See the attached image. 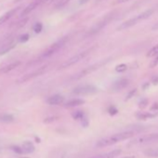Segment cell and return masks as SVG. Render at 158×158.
Masks as SVG:
<instances>
[{
    "label": "cell",
    "mask_w": 158,
    "mask_h": 158,
    "mask_svg": "<svg viewBox=\"0 0 158 158\" xmlns=\"http://www.w3.org/2000/svg\"><path fill=\"white\" fill-rule=\"evenodd\" d=\"M11 149L13 150V151L16 153V154H22L24 153H22V150H21V146H18V145H13V146H11Z\"/></svg>",
    "instance_id": "23"
},
{
    "label": "cell",
    "mask_w": 158,
    "mask_h": 158,
    "mask_svg": "<svg viewBox=\"0 0 158 158\" xmlns=\"http://www.w3.org/2000/svg\"><path fill=\"white\" fill-rule=\"evenodd\" d=\"M127 70V65L126 64H119L115 67V71L118 73H123Z\"/></svg>",
    "instance_id": "21"
},
{
    "label": "cell",
    "mask_w": 158,
    "mask_h": 158,
    "mask_svg": "<svg viewBox=\"0 0 158 158\" xmlns=\"http://www.w3.org/2000/svg\"><path fill=\"white\" fill-rule=\"evenodd\" d=\"M144 154H145V155H147L149 157L157 158L158 157V147L148 149V150H146V151H144Z\"/></svg>",
    "instance_id": "16"
},
{
    "label": "cell",
    "mask_w": 158,
    "mask_h": 158,
    "mask_svg": "<svg viewBox=\"0 0 158 158\" xmlns=\"http://www.w3.org/2000/svg\"><path fill=\"white\" fill-rule=\"evenodd\" d=\"M19 64H20V62H13V63H11V64H10V65L6 66L5 68H3V69L1 70V72L4 73H9V72H10V71H12L14 68H16V67H17Z\"/></svg>",
    "instance_id": "17"
},
{
    "label": "cell",
    "mask_w": 158,
    "mask_h": 158,
    "mask_svg": "<svg viewBox=\"0 0 158 158\" xmlns=\"http://www.w3.org/2000/svg\"><path fill=\"white\" fill-rule=\"evenodd\" d=\"M73 117L74 119H83L84 118V114H83L82 112L78 111V112H74V114H73Z\"/></svg>",
    "instance_id": "22"
},
{
    "label": "cell",
    "mask_w": 158,
    "mask_h": 158,
    "mask_svg": "<svg viewBox=\"0 0 158 158\" xmlns=\"http://www.w3.org/2000/svg\"><path fill=\"white\" fill-rule=\"evenodd\" d=\"M18 9H13L10 11H7V13H5L4 15H2L1 17H0V24H3L4 22H6L7 20H10L12 16H14V14L17 12Z\"/></svg>",
    "instance_id": "12"
},
{
    "label": "cell",
    "mask_w": 158,
    "mask_h": 158,
    "mask_svg": "<svg viewBox=\"0 0 158 158\" xmlns=\"http://www.w3.org/2000/svg\"><path fill=\"white\" fill-rule=\"evenodd\" d=\"M147 103H148L147 100H143V101H142L140 102V107H142V108L145 107V105H146Z\"/></svg>",
    "instance_id": "28"
},
{
    "label": "cell",
    "mask_w": 158,
    "mask_h": 158,
    "mask_svg": "<svg viewBox=\"0 0 158 158\" xmlns=\"http://www.w3.org/2000/svg\"><path fill=\"white\" fill-rule=\"evenodd\" d=\"M156 55H158V44H156L155 46H154L151 49L147 52V57L148 58H152V57L156 56Z\"/></svg>",
    "instance_id": "19"
},
{
    "label": "cell",
    "mask_w": 158,
    "mask_h": 158,
    "mask_svg": "<svg viewBox=\"0 0 158 158\" xmlns=\"http://www.w3.org/2000/svg\"><path fill=\"white\" fill-rule=\"evenodd\" d=\"M158 64V55H156V58L154 59V61H153L150 64V68H153V67H155Z\"/></svg>",
    "instance_id": "25"
},
{
    "label": "cell",
    "mask_w": 158,
    "mask_h": 158,
    "mask_svg": "<svg viewBox=\"0 0 158 158\" xmlns=\"http://www.w3.org/2000/svg\"><path fill=\"white\" fill-rule=\"evenodd\" d=\"M64 43H65V40L62 39L61 41H59L55 44H53L52 46H50L46 51H45V53L43 54V57L44 58H48V57H50L53 54H55L57 51H59L61 49L63 46H64Z\"/></svg>",
    "instance_id": "6"
},
{
    "label": "cell",
    "mask_w": 158,
    "mask_h": 158,
    "mask_svg": "<svg viewBox=\"0 0 158 158\" xmlns=\"http://www.w3.org/2000/svg\"><path fill=\"white\" fill-rule=\"evenodd\" d=\"M15 45H16V43H15L13 40H11L10 42H9L7 44L4 45V46L2 47V49L0 50V53H1V54H4V53H6V52L10 51L11 49H13V48L15 47Z\"/></svg>",
    "instance_id": "15"
},
{
    "label": "cell",
    "mask_w": 158,
    "mask_h": 158,
    "mask_svg": "<svg viewBox=\"0 0 158 158\" xmlns=\"http://www.w3.org/2000/svg\"><path fill=\"white\" fill-rule=\"evenodd\" d=\"M88 52H89V51L87 50V51H84V52H80V53H77L76 55H74L73 57H72L71 59H69L67 62H65L62 65V68H66V67H69V66L73 65L74 63H77L78 62H80L81 60H83V59H84V58L88 54Z\"/></svg>",
    "instance_id": "5"
},
{
    "label": "cell",
    "mask_w": 158,
    "mask_h": 158,
    "mask_svg": "<svg viewBox=\"0 0 158 158\" xmlns=\"http://www.w3.org/2000/svg\"><path fill=\"white\" fill-rule=\"evenodd\" d=\"M121 153H122L121 150L117 149V150H114V151H111V152H108V153H104V154H99V155L93 156L91 158H115Z\"/></svg>",
    "instance_id": "9"
},
{
    "label": "cell",
    "mask_w": 158,
    "mask_h": 158,
    "mask_svg": "<svg viewBox=\"0 0 158 158\" xmlns=\"http://www.w3.org/2000/svg\"><path fill=\"white\" fill-rule=\"evenodd\" d=\"M129 85V79H120L118 81H116L114 85H112V89L115 90V91H119V90H122L124 88H126L127 86Z\"/></svg>",
    "instance_id": "8"
},
{
    "label": "cell",
    "mask_w": 158,
    "mask_h": 158,
    "mask_svg": "<svg viewBox=\"0 0 158 158\" xmlns=\"http://www.w3.org/2000/svg\"><path fill=\"white\" fill-rule=\"evenodd\" d=\"M112 109H114V110H112V108L110 109V114H111V115H115V114H116V112H117V110H115V108H112Z\"/></svg>",
    "instance_id": "31"
},
{
    "label": "cell",
    "mask_w": 158,
    "mask_h": 158,
    "mask_svg": "<svg viewBox=\"0 0 158 158\" xmlns=\"http://www.w3.org/2000/svg\"><path fill=\"white\" fill-rule=\"evenodd\" d=\"M152 82H153V84H154V85H158V76H154V77L153 78Z\"/></svg>",
    "instance_id": "27"
},
{
    "label": "cell",
    "mask_w": 158,
    "mask_h": 158,
    "mask_svg": "<svg viewBox=\"0 0 158 158\" xmlns=\"http://www.w3.org/2000/svg\"><path fill=\"white\" fill-rule=\"evenodd\" d=\"M88 1H89V0H79V3L80 4H86Z\"/></svg>",
    "instance_id": "32"
},
{
    "label": "cell",
    "mask_w": 158,
    "mask_h": 158,
    "mask_svg": "<svg viewBox=\"0 0 158 158\" xmlns=\"http://www.w3.org/2000/svg\"><path fill=\"white\" fill-rule=\"evenodd\" d=\"M152 30H153V31H157V30H158V22H156V24L152 27Z\"/></svg>",
    "instance_id": "30"
},
{
    "label": "cell",
    "mask_w": 158,
    "mask_h": 158,
    "mask_svg": "<svg viewBox=\"0 0 158 158\" xmlns=\"http://www.w3.org/2000/svg\"><path fill=\"white\" fill-rule=\"evenodd\" d=\"M122 158H136L134 155H127V156H124Z\"/></svg>",
    "instance_id": "34"
},
{
    "label": "cell",
    "mask_w": 158,
    "mask_h": 158,
    "mask_svg": "<svg viewBox=\"0 0 158 158\" xmlns=\"http://www.w3.org/2000/svg\"><path fill=\"white\" fill-rule=\"evenodd\" d=\"M108 21H109V20H103L102 21L99 22V24H97L95 26H93V28L91 29L90 33H91V34H95L97 32H99L101 29H102L105 25L108 24Z\"/></svg>",
    "instance_id": "14"
},
{
    "label": "cell",
    "mask_w": 158,
    "mask_h": 158,
    "mask_svg": "<svg viewBox=\"0 0 158 158\" xmlns=\"http://www.w3.org/2000/svg\"><path fill=\"white\" fill-rule=\"evenodd\" d=\"M84 101L83 100H80V99H73V100H71L69 101H67L65 103V106L66 107H76V106H79V105H82L84 104Z\"/></svg>",
    "instance_id": "13"
},
{
    "label": "cell",
    "mask_w": 158,
    "mask_h": 158,
    "mask_svg": "<svg viewBox=\"0 0 158 158\" xmlns=\"http://www.w3.org/2000/svg\"><path fill=\"white\" fill-rule=\"evenodd\" d=\"M154 13V10H147L146 11H143L142 13L137 15V16H135L134 18L132 19H129V20H127L126 21H124L123 24L120 25L117 30H119V31H121V30H126V29H129L134 25H136L138 24L139 22L142 21H144L148 18H150L152 16V14Z\"/></svg>",
    "instance_id": "2"
},
{
    "label": "cell",
    "mask_w": 158,
    "mask_h": 158,
    "mask_svg": "<svg viewBox=\"0 0 158 158\" xmlns=\"http://www.w3.org/2000/svg\"><path fill=\"white\" fill-rule=\"evenodd\" d=\"M21 148L22 153L24 154H32V153L35 152V147L34 143L31 141H24V143L21 144Z\"/></svg>",
    "instance_id": "10"
},
{
    "label": "cell",
    "mask_w": 158,
    "mask_h": 158,
    "mask_svg": "<svg viewBox=\"0 0 158 158\" xmlns=\"http://www.w3.org/2000/svg\"><path fill=\"white\" fill-rule=\"evenodd\" d=\"M13 120H14V117L11 115L6 114V115H0V121L3 122V123H10V122L13 121Z\"/></svg>",
    "instance_id": "18"
},
{
    "label": "cell",
    "mask_w": 158,
    "mask_h": 158,
    "mask_svg": "<svg viewBox=\"0 0 158 158\" xmlns=\"http://www.w3.org/2000/svg\"><path fill=\"white\" fill-rule=\"evenodd\" d=\"M42 28H43L42 24H40V22H37V24H35L34 26V31L35 33H40L42 31Z\"/></svg>",
    "instance_id": "24"
},
{
    "label": "cell",
    "mask_w": 158,
    "mask_h": 158,
    "mask_svg": "<svg viewBox=\"0 0 158 158\" xmlns=\"http://www.w3.org/2000/svg\"><path fill=\"white\" fill-rule=\"evenodd\" d=\"M158 142V133L148 134L133 140L130 144H150Z\"/></svg>",
    "instance_id": "3"
},
{
    "label": "cell",
    "mask_w": 158,
    "mask_h": 158,
    "mask_svg": "<svg viewBox=\"0 0 158 158\" xmlns=\"http://www.w3.org/2000/svg\"><path fill=\"white\" fill-rule=\"evenodd\" d=\"M97 92V88L94 86L91 85H85V86H80L73 89V93L76 95H89Z\"/></svg>",
    "instance_id": "4"
},
{
    "label": "cell",
    "mask_w": 158,
    "mask_h": 158,
    "mask_svg": "<svg viewBox=\"0 0 158 158\" xmlns=\"http://www.w3.org/2000/svg\"><path fill=\"white\" fill-rule=\"evenodd\" d=\"M155 115H153L151 112H141V114H138L137 115V117L139 119H141V120H146V119H149V118H153L154 117Z\"/></svg>",
    "instance_id": "20"
},
{
    "label": "cell",
    "mask_w": 158,
    "mask_h": 158,
    "mask_svg": "<svg viewBox=\"0 0 158 158\" xmlns=\"http://www.w3.org/2000/svg\"><path fill=\"white\" fill-rule=\"evenodd\" d=\"M129 1H130V0H116V4H122V3H126Z\"/></svg>",
    "instance_id": "29"
},
{
    "label": "cell",
    "mask_w": 158,
    "mask_h": 158,
    "mask_svg": "<svg viewBox=\"0 0 158 158\" xmlns=\"http://www.w3.org/2000/svg\"><path fill=\"white\" fill-rule=\"evenodd\" d=\"M134 135H135V132L133 130L120 132V133H117V134H115V135H112V136H110V137L100 140L96 143V147L102 148V147H107V146L114 145L115 143H118V142H120V141L131 139L132 137H134Z\"/></svg>",
    "instance_id": "1"
},
{
    "label": "cell",
    "mask_w": 158,
    "mask_h": 158,
    "mask_svg": "<svg viewBox=\"0 0 158 158\" xmlns=\"http://www.w3.org/2000/svg\"><path fill=\"white\" fill-rule=\"evenodd\" d=\"M68 1H69V0H62V3L60 4V6H62V5H64V4H66V3L68 2Z\"/></svg>",
    "instance_id": "33"
},
{
    "label": "cell",
    "mask_w": 158,
    "mask_h": 158,
    "mask_svg": "<svg viewBox=\"0 0 158 158\" xmlns=\"http://www.w3.org/2000/svg\"><path fill=\"white\" fill-rule=\"evenodd\" d=\"M64 101V98L61 95H53L47 100V102L49 105H59Z\"/></svg>",
    "instance_id": "11"
},
{
    "label": "cell",
    "mask_w": 158,
    "mask_h": 158,
    "mask_svg": "<svg viewBox=\"0 0 158 158\" xmlns=\"http://www.w3.org/2000/svg\"><path fill=\"white\" fill-rule=\"evenodd\" d=\"M136 91H137V89H136V88L133 89L132 91H130V92L129 93V95L126 96V100H129V99H130V98H132V97L134 96V94L136 93Z\"/></svg>",
    "instance_id": "26"
},
{
    "label": "cell",
    "mask_w": 158,
    "mask_h": 158,
    "mask_svg": "<svg viewBox=\"0 0 158 158\" xmlns=\"http://www.w3.org/2000/svg\"><path fill=\"white\" fill-rule=\"evenodd\" d=\"M45 1H46V0H34L31 4L28 5L24 10V11H22V13H21V16H26V15H28L30 12L33 11L35 9H36V7H38L40 4H42Z\"/></svg>",
    "instance_id": "7"
}]
</instances>
